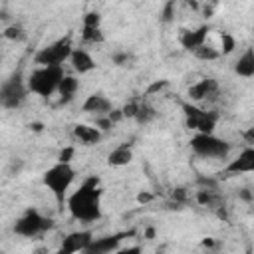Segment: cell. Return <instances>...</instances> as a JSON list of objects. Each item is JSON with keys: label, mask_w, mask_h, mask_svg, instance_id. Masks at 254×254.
<instances>
[{"label": "cell", "mask_w": 254, "mask_h": 254, "mask_svg": "<svg viewBox=\"0 0 254 254\" xmlns=\"http://www.w3.org/2000/svg\"><path fill=\"white\" fill-rule=\"evenodd\" d=\"M69 214L79 222H95L101 218V189L99 179L89 177L85 179L77 190H73L67 198Z\"/></svg>", "instance_id": "cell-1"}, {"label": "cell", "mask_w": 254, "mask_h": 254, "mask_svg": "<svg viewBox=\"0 0 254 254\" xmlns=\"http://www.w3.org/2000/svg\"><path fill=\"white\" fill-rule=\"evenodd\" d=\"M73 179H75V169L69 163H56L42 177L44 185L52 190L58 204H64V200L67 198V190H69Z\"/></svg>", "instance_id": "cell-2"}, {"label": "cell", "mask_w": 254, "mask_h": 254, "mask_svg": "<svg viewBox=\"0 0 254 254\" xmlns=\"http://www.w3.org/2000/svg\"><path fill=\"white\" fill-rule=\"evenodd\" d=\"M64 75H65L64 67H38L26 79L28 91H32L40 97H50L58 91V85Z\"/></svg>", "instance_id": "cell-3"}, {"label": "cell", "mask_w": 254, "mask_h": 254, "mask_svg": "<svg viewBox=\"0 0 254 254\" xmlns=\"http://www.w3.org/2000/svg\"><path fill=\"white\" fill-rule=\"evenodd\" d=\"M71 36H64L44 48H40L34 56V64H38L40 67H62V64L65 60H69L71 56Z\"/></svg>", "instance_id": "cell-4"}, {"label": "cell", "mask_w": 254, "mask_h": 254, "mask_svg": "<svg viewBox=\"0 0 254 254\" xmlns=\"http://www.w3.org/2000/svg\"><path fill=\"white\" fill-rule=\"evenodd\" d=\"M190 149L202 159H224L230 153V143L214 133H194L190 137Z\"/></svg>", "instance_id": "cell-5"}, {"label": "cell", "mask_w": 254, "mask_h": 254, "mask_svg": "<svg viewBox=\"0 0 254 254\" xmlns=\"http://www.w3.org/2000/svg\"><path fill=\"white\" fill-rule=\"evenodd\" d=\"M26 97H28V85L20 69L0 83V107L18 109L26 101Z\"/></svg>", "instance_id": "cell-6"}, {"label": "cell", "mask_w": 254, "mask_h": 254, "mask_svg": "<svg viewBox=\"0 0 254 254\" xmlns=\"http://www.w3.org/2000/svg\"><path fill=\"white\" fill-rule=\"evenodd\" d=\"M54 226V220L50 216H44L36 208H28L14 224V232L24 238H36L44 232H48Z\"/></svg>", "instance_id": "cell-7"}, {"label": "cell", "mask_w": 254, "mask_h": 254, "mask_svg": "<svg viewBox=\"0 0 254 254\" xmlns=\"http://www.w3.org/2000/svg\"><path fill=\"white\" fill-rule=\"evenodd\" d=\"M183 107V113H185V125L187 129L194 131V133H212L216 123H218V115L214 111H206V109H200L189 101H183L181 103Z\"/></svg>", "instance_id": "cell-8"}, {"label": "cell", "mask_w": 254, "mask_h": 254, "mask_svg": "<svg viewBox=\"0 0 254 254\" xmlns=\"http://www.w3.org/2000/svg\"><path fill=\"white\" fill-rule=\"evenodd\" d=\"M135 232L129 230V232H117V234H107V236H101V238H91V242L87 244V248L81 252V254H111L119 248V242L125 238V236H133Z\"/></svg>", "instance_id": "cell-9"}, {"label": "cell", "mask_w": 254, "mask_h": 254, "mask_svg": "<svg viewBox=\"0 0 254 254\" xmlns=\"http://www.w3.org/2000/svg\"><path fill=\"white\" fill-rule=\"evenodd\" d=\"M93 234L89 230H75V232H69L64 236L62 240V246L58 250V254H77V252H83L87 248V244L91 242Z\"/></svg>", "instance_id": "cell-10"}, {"label": "cell", "mask_w": 254, "mask_h": 254, "mask_svg": "<svg viewBox=\"0 0 254 254\" xmlns=\"http://www.w3.org/2000/svg\"><path fill=\"white\" fill-rule=\"evenodd\" d=\"M190 101H206V99H214L218 95V83L214 77H202L196 83H192L187 91Z\"/></svg>", "instance_id": "cell-11"}, {"label": "cell", "mask_w": 254, "mask_h": 254, "mask_svg": "<svg viewBox=\"0 0 254 254\" xmlns=\"http://www.w3.org/2000/svg\"><path fill=\"white\" fill-rule=\"evenodd\" d=\"M208 32H210V26L208 24H202L196 30H183V34H181V46L187 52H194L196 48H200L202 44H206Z\"/></svg>", "instance_id": "cell-12"}, {"label": "cell", "mask_w": 254, "mask_h": 254, "mask_svg": "<svg viewBox=\"0 0 254 254\" xmlns=\"http://www.w3.org/2000/svg\"><path fill=\"white\" fill-rule=\"evenodd\" d=\"M254 171V149L252 147H246L236 159H232L228 165H226V169H224V173H228V175H238V173H252Z\"/></svg>", "instance_id": "cell-13"}, {"label": "cell", "mask_w": 254, "mask_h": 254, "mask_svg": "<svg viewBox=\"0 0 254 254\" xmlns=\"http://www.w3.org/2000/svg\"><path fill=\"white\" fill-rule=\"evenodd\" d=\"M69 64L73 67V71L81 73H89L91 69H95V60L91 58V54L83 48H73L71 56H69Z\"/></svg>", "instance_id": "cell-14"}, {"label": "cell", "mask_w": 254, "mask_h": 254, "mask_svg": "<svg viewBox=\"0 0 254 254\" xmlns=\"http://www.w3.org/2000/svg\"><path fill=\"white\" fill-rule=\"evenodd\" d=\"M81 109L85 113H93L95 117H101V115H107L113 107H111V101L103 95V93H91L87 95V99L83 101Z\"/></svg>", "instance_id": "cell-15"}, {"label": "cell", "mask_w": 254, "mask_h": 254, "mask_svg": "<svg viewBox=\"0 0 254 254\" xmlns=\"http://www.w3.org/2000/svg\"><path fill=\"white\" fill-rule=\"evenodd\" d=\"M77 89H79V79L73 77V75H64L62 81H60V85H58V91H56L60 95V105L69 103L75 97Z\"/></svg>", "instance_id": "cell-16"}, {"label": "cell", "mask_w": 254, "mask_h": 254, "mask_svg": "<svg viewBox=\"0 0 254 254\" xmlns=\"http://www.w3.org/2000/svg\"><path fill=\"white\" fill-rule=\"evenodd\" d=\"M73 135H75V139H77L81 145H87V147L101 141V131H99L97 127L85 125V123H77V125L73 127Z\"/></svg>", "instance_id": "cell-17"}, {"label": "cell", "mask_w": 254, "mask_h": 254, "mask_svg": "<svg viewBox=\"0 0 254 254\" xmlns=\"http://www.w3.org/2000/svg\"><path fill=\"white\" fill-rule=\"evenodd\" d=\"M133 161V151H131V145L123 143L119 147H115L109 155H107V163L111 167H125Z\"/></svg>", "instance_id": "cell-18"}, {"label": "cell", "mask_w": 254, "mask_h": 254, "mask_svg": "<svg viewBox=\"0 0 254 254\" xmlns=\"http://www.w3.org/2000/svg\"><path fill=\"white\" fill-rule=\"evenodd\" d=\"M234 71L242 77H252L254 75V52H252V48L244 50V54L234 64Z\"/></svg>", "instance_id": "cell-19"}, {"label": "cell", "mask_w": 254, "mask_h": 254, "mask_svg": "<svg viewBox=\"0 0 254 254\" xmlns=\"http://www.w3.org/2000/svg\"><path fill=\"white\" fill-rule=\"evenodd\" d=\"M155 117H157L155 107H153L151 103H147L143 97H139V105H137V111H135V117H133V119H135L139 125H147V123H151Z\"/></svg>", "instance_id": "cell-20"}, {"label": "cell", "mask_w": 254, "mask_h": 254, "mask_svg": "<svg viewBox=\"0 0 254 254\" xmlns=\"http://www.w3.org/2000/svg\"><path fill=\"white\" fill-rule=\"evenodd\" d=\"M196 202L200 206H208V208H218L220 212V196L216 194V190H206V189H200L196 190Z\"/></svg>", "instance_id": "cell-21"}, {"label": "cell", "mask_w": 254, "mask_h": 254, "mask_svg": "<svg viewBox=\"0 0 254 254\" xmlns=\"http://www.w3.org/2000/svg\"><path fill=\"white\" fill-rule=\"evenodd\" d=\"M105 40V36H103V32H101V28H81V42L83 44H101Z\"/></svg>", "instance_id": "cell-22"}, {"label": "cell", "mask_w": 254, "mask_h": 254, "mask_svg": "<svg viewBox=\"0 0 254 254\" xmlns=\"http://www.w3.org/2000/svg\"><path fill=\"white\" fill-rule=\"evenodd\" d=\"M192 54H194V58H198V60H202V62H212V60H218V58H220V52H218L216 48H212L210 44H202V46L196 48Z\"/></svg>", "instance_id": "cell-23"}, {"label": "cell", "mask_w": 254, "mask_h": 254, "mask_svg": "<svg viewBox=\"0 0 254 254\" xmlns=\"http://www.w3.org/2000/svg\"><path fill=\"white\" fill-rule=\"evenodd\" d=\"M2 36H4L6 40H12V42H24V40H26V32H24V28L18 26V24L8 26V28L2 32Z\"/></svg>", "instance_id": "cell-24"}, {"label": "cell", "mask_w": 254, "mask_h": 254, "mask_svg": "<svg viewBox=\"0 0 254 254\" xmlns=\"http://www.w3.org/2000/svg\"><path fill=\"white\" fill-rule=\"evenodd\" d=\"M111 60H113L115 65L125 67V65H131V64H133V54H129V52H115V54L111 56Z\"/></svg>", "instance_id": "cell-25"}, {"label": "cell", "mask_w": 254, "mask_h": 254, "mask_svg": "<svg viewBox=\"0 0 254 254\" xmlns=\"http://www.w3.org/2000/svg\"><path fill=\"white\" fill-rule=\"evenodd\" d=\"M137 105H139V97H133V99H129L123 107H121V113H123V117H127V119H133L135 117V111H137Z\"/></svg>", "instance_id": "cell-26"}, {"label": "cell", "mask_w": 254, "mask_h": 254, "mask_svg": "<svg viewBox=\"0 0 254 254\" xmlns=\"http://www.w3.org/2000/svg\"><path fill=\"white\" fill-rule=\"evenodd\" d=\"M99 24H101L99 12H87V14L83 16V26H85V28H99Z\"/></svg>", "instance_id": "cell-27"}, {"label": "cell", "mask_w": 254, "mask_h": 254, "mask_svg": "<svg viewBox=\"0 0 254 254\" xmlns=\"http://www.w3.org/2000/svg\"><path fill=\"white\" fill-rule=\"evenodd\" d=\"M220 40H222V52L220 54H232L234 48H236V40L230 34H222Z\"/></svg>", "instance_id": "cell-28"}, {"label": "cell", "mask_w": 254, "mask_h": 254, "mask_svg": "<svg viewBox=\"0 0 254 254\" xmlns=\"http://www.w3.org/2000/svg\"><path fill=\"white\" fill-rule=\"evenodd\" d=\"M169 85V81L167 79H159V81H153L149 87H147V91H145V95H153V93H157V91H161V89H165Z\"/></svg>", "instance_id": "cell-29"}, {"label": "cell", "mask_w": 254, "mask_h": 254, "mask_svg": "<svg viewBox=\"0 0 254 254\" xmlns=\"http://www.w3.org/2000/svg\"><path fill=\"white\" fill-rule=\"evenodd\" d=\"M93 127H97L99 131H109V129L113 127V123L107 119V115H101V117H95V123H93Z\"/></svg>", "instance_id": "cell-30"}, {"label": "cell", "mask_w": 254, "mask_h": 254, "mask_svg": "<svg viewBox=\"0 0 254 254\" xmlns=\"http://www.w3.org/2000/svg\"><path fill=\"white\" fill-rule=\"evenodd\" d=\"M73 153H75L73 147H64V149L60 151V155H58V163H69L71 157H73Z\"/></svg>", "instance_id": "cell-31"}, {"label": "cell", "mask_w": 254, "mask_h": 254, "mask_svg": "<svg viewBox=\"0 0 254 254\" xmlns=\"http://www.w3.org/2000/svg\"><path fill=\"white\" fill-rule=\"evenodd\" d=\"M175 16V2H167L163 8V22H171Z\"/></svg>", "instance_id": "cell-32"}, {"label": "cell", "mask_w": 254, "mask_h": 254, "mask_svg": "<svg viewBox=\"0 0 254 254\" xmlns=\"http://www.w3.org/2000/svg\"><path fill=\"white\" fill-rule=\"evenodd\" d=\"M143 252V248L139 246V244H135V246H125V248H117L113 254H141Z\"/></svg>", "instance_id": "cell-33"}, {"label": "cell", "mask_w": 254, "mask_h": 254, "mask_svg": "<svg viewBox=\"0 0 254 254\" xmlns=\"http://www.w3.org/2000/svg\"><path fill=\"white\" fill-rule=\"evenodd\" d=\"M173 200H175V202H185V200H187V190H185L183 187L175 189V190H173Z\"/></svg>", "instance_id": "cell-34"}, {"label": "cell", "mask_w": 254, "mask_h": 254, "mask_svg": "<svg viewBox=\"0 0 254 254\" xmlns=\"http://www.w3.org/2000/svg\"><path fill=\"white\" fill-rule=\"evenodd\" d=\"M20 169H22V161H20V159H18V161L14 159V161H12V169L8 171V173H10V177L18 175V173H20Z\"/></svg>", "instance_id": "cell-35"}, {"label": "cell", "mask_w": 254, "mask_h": 254, "mask_svg": "<svg viewBox=\"0 0 254 254\" xmlns=\"http://www.w3.org/2000/svg\"><path fill=\"white\" fill-rule=\"evenodd\" d=\"M240 198L246 200V202H252V192H250V189H242V190H240Z\"/></svg>", "instance_id": "cell-36"}, {"label": "cell", "mask_w": 254, "mask_h": 254, "mask_svg": "<svg viewBox=\"0 0 254 254\" xmlns=\"http://www.w3.org/2000/svg\"><path fill=\"white\" fill-rule=\"evenodd\" d=\"M137 200H139L141 204H145V202H149V200H153V194H151V192H141V194L137 196Z\"/></svg>", "instance_id": "cell-37"}, {"label": "cell", "mask_w": 254, "mask_h": 254, "mask_svg": "<svg viewBox=\"0 0 254 254\" xmlns=\"http://www.w3.org/2000/svg\"><path fill=\"white\" fill-rule=\"evenodd\" d=\"M244 139H246L248 147H252V143H254V129H248V131L244 133Z\"/></svg>", "instance_id": "cell-38"}, {"label": "cell", "mask_w": 254, "mask_h": 254, "mask_svg": "<svg viewBox=\"0 0 254 254\" xmlns=\"http://www.w3.org/2000/svg\"><path fill=\"white\" fill-rule=\"evenodd\" d=\"M212 10H214V6H210V4L206 6V4H204V6H202V14H204V18H210V16H212Z\"/></svg>", "instance_id": "cell-39"}, {"label": "cell", "mask_w": 254, "mask_h": 254, "mask_svg": "<svg viewBox=\"0 0 254 254\" xmlns=\"http://www.w3.org/2000/svg\"><path fill=\"white\" fill-rule=\"evenodd\" d=\"M200 244H202L204 248H212V246H214V240H212V238H204Z\"/></svg>", "instance_id": "cell-40"}, {"label": "cell", "mask_w": 254, "mask_h": 254, "mask_svg": "<svg viewBox=\"0 0 254 254\" xmlns=\"http://www.w3.org/2000/svg\"><path fill=\"white\" fill-rule=\"evenodd\" d=\"M153 236H155V228L151 226V228H147V230H145V238H147V240H151Z\"/></svg>", "instance_id": "cell-41"}, {"label": "cell", "mask_w": 254, "mask_h": 254, "mask_svg": "<svg viewBox=\"0 0 254 254\" xmlns=\"http://www.w3.org/2000/svg\"><path fill=\"white\" fill-rule=\"evenodd\" d=\"M30 129H32V131H42L44 125H42V123H30Z\"/></svg>", "instance_id": "cell-42"}, {"label": "cell", "mask_w": 254, "mask_h": 254, "mask_svg": "<svg viewBox=\"0 0 254 254\" xmlns=\"http://www.w3.org/2000/svg\"><path fill=\"white\" fill-rule=\"evenodd\" d=\"M206 254H216V252H206Z\"/></svg>", "instance_id": "cell-43"}, {"label": "cell", "mask_w": 254, "mask_h": 254, "mask_svg": "<svg viewBox=\"0 0 254 254\" xmlns=\"http://www.w3.org/2000/svg\"><path fill=\"white\" fill-rule=\"evenodd\" d=\"M0 64H2V56H0Z\"/></svg>", "instance_id": "cell-44"}, {"label": "cell", "mask_w": 254, "mask_h": 254, "mask_svg": "<svg viewBox=\"0 0 254 254\" xmlns=\"http://www.w3.org/2000/svg\"><path fill=\"white\" fill-rule=\"evenodd\" d=\"M155 254H163V252H155Z\"/></svg>", "instance_id": "cell-45"}, {"label": "cell", "mask_w": 254, "mask_h": 254, "mask_svg": "<svg viewBox=\"0 0 254 254\" xmlns=\"http://www.w3.org/2000/svg\"><path fill=\"white\" fill-rule=\"evenodd\" d=\"M0 254H2V252H0Z\"/></svg>", "instance_id": "cell-46"}]
</instances>
